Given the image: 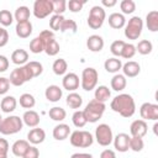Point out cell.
I'll return each instance as SVG.
<instances>
[{
	"instance_id": "obj_38",
	"label": "cell",
	"mask_w": 158,
	"mask_h": 158,
	"mask_svg": "<svg viewBox=\"0 0 158 158\" xmlns=\"http://www.w3.org/2000/svg\"><path fill=\"white\" fill-rule=\"evenodd\" d=\"M72 121H73V125H74L75 127H78V128L84 127V126L86 125V122H88L86 118H85V115H84V112H83L81 110H77V111L73 114Z\"/></svg>"
},
{
	"instance_id": "obj_12",
	"label": "cell",
	"mask_w": 158,
	"mask_h": 158,
	"mask_svg": "<svg viewBox=\"0 0 158 158\" xmlns=\"http://www.w3.org/2000/svg\"><path fill=\"white\" fill-rule=\"evenodd\" d=\"M130 132L132 137H141L143 138L148 132V126L144 120H135L130 126Z\"/></svg>"
},
{
	"instance_id": "obj_56",
	"label": "cell",
	"mask_w": 158,
	"mask_h": 158,
	"mask_svg": "<svg viewBox=\"0 0 158 158\" xmlns=\"http://www.w3.org/2000/svg\"><path fill=\"white\" fill-rule=\"evenodd\" d=\"M101 4L104 6H106V7H112V6H115L117 4V1L116 0H101Z\"/></svg>"
},
{
	"instance_id": "obj_26",
	"label": "cell",
	"mask_w": 158,
	"mask_h": 158,
	"mask_svg": "<svg viewBox=\"0 0 158 158\" xmlns=\"http://www.w3.org/2000/svg\"><path fill=\"white\" fill-rule=\"evenodd\" d=\"M146 25H147V28L151 32H157L158 31V11L152 10V11H149L147 14Z\"/></svg>"
},
{
	"instance_id": "obj_44",
	"label": "cell",
	"mask_w": 158,
	"mask_h": 158,
	"mask_svg": "<svg viewBox=\"0 0 158 158\" xmlns=\"http://www.w3.org/2000/svg\"><path fill=\"white\" fill-rule=\"evenodd\" d=\"M63 21H64L63 15H53V16L51 17V20H49V27H51V30H53V31H59V30H60V26H62V23H63Z\"/></svg>"
},
{
	"instance_id": "obj_34",
	"label": "cell",
	"mask_w": 158,
	"mask_h": 158,
	"mask_svg": "<svg viewBox=\"0 0 158 158\" xmlns=\"http://www.w3.org/2000/svg\"><path fill=\"white\" fill-rule=\"evenodd\" d=\"M48 115H49V117H51L53 121H58V122H60V121H63V120L65 118L67 112H65V110H64L63 107L54 106V107L49 109Z\"/></svg>"
},
{
	"instance_id": "obj_25",
	"label": "cell",
	"mask_w": 158,
	"mask_h": 158,
	"mask_svg": "<svg viewBox=\"0 0 158 158\" xmlns=\"http://www.w3.org/2000/svg\"><path fill=\"white\" fill-rule=\"evenodd\" d=\"M104 68L107 73H114V74H117L118 70L122 68V62L121 59L116 58V57H112V58H109L105 60L104 63Z\"/></svg>"
},
{
	"instance_id": "obj_35",
	"label": "cell",
	"mask_w": 158,
	"mask_h": 158,
	"mask_svg": "<svg viewBox=\"0 0 158 158\" xmlns=\"http://www.w3.org/2000/svg\"><path fill=\"white\" fill-rule=\"evenodd\" d=\"M59 49H60L59 43H58V42L54 40V37H53V38H49V40L46 42V46H44V52H46L48 56L53 57V56L58 54Z\"/></svg>"
},
{
	"instance_id": "obj_50",
	"label": "cell",
	"mask_w": 158,
	"mask_h": 158,
	"mask_svg": "<svg viewBox=\"0 0 158 158\" xmlns=\"http://www.w3.org/2000/svg\"><path fill=\"white\" fill-rule=\"evenodd\" d=\"M9 142L5 138H0V158H7Z\"/></svg>"
},
{
	"instance_id": "obj_19",
	"label": "cell",
	"mask_w": 158,
	"mask_h": 158,
	"mask_svg": "<svg viewBox=\"0 0 158 158\" xmlns=\"http://www.w3.org/2000/svg\"><path fill=\"white\" fill-rule=\"evenodd\" d=\"M44 95H46V99L48 101L57 102L63 96V91L58 85H49V86H47V89L44 91Z\"/></svg>"
},
{
	"instance_id": "obj_3",
	"label": "cell",
	"mask_w": 158,
	"mask_h": 158,
	"mask_svg": "<svg viewBox=\"0 0 158 158\" xmlns=\"http://www.w3.org/2000/svg\"><path fill=\"white\" fill-rule=\"evenodd\" d=\"M23 127V122L22 118L20 116L16 115H11L7 116L5 118L1 120L0 122V133L9 136V135H15L17 132H20Z\"/></svg>"
},
{
	"instance_id": "obj_52",
	"label": "cell",
	"mask_w": 158,
	"mask_h": 158,
	"mask_svg": "<svg viewBox=\"0 0 158 158\" xmlns=\"http://www.w3.org/2000/svg\"><path fill=\"white\" fill-rule=\"evenodd\" d=\"M9 42V32L5 28H1L0 31V47L6 46Z\"/></svg>"
},
{
	"instance_id": "obj_18",
	"label": "cell",
	"mask_w": 158,
	"mask_h": 158,
	"mask_svg": "<svg viewBox=\"0 0 158 158\" xmlns=\"http://www.w3.org/2000/svg\"><path fill=\"white\" fill-rule=\"evenodd\" d=\"M40 120H41V118H40V115H38L35 110H27V111H25V114L22 115V122H23L26 126L32 127V128H35V127L38 126Z\"/></svg>"
},
{
	"instance_id": "obj_7",
	"label": "cell",
	"mask_w": 158,
	"mask_h": 158,
	"mask_svg": "<svg viewBox=\"0 0 158 158\" xmlns=\"http://www.w3.org/2000/svg\"><path fill=\"white\" fill-rule=\"evenodd\" d=\"M98 79H99L98 70L95 68L88 67V68L83 69V72H81L80 85L85 91H90V90L95 89V86L98 84Z\"/></svg>"
},
{
	"instance_id": "obj_9",
	"label": "cell",
	"mask_w": 158,
	"mask_h": 158,
	"mask_svg": "<svg viewBox=\"0 0 158 158\" xmlns=\"http://www.w3.org/2000/svg\"><path fill=\"white\" fill-rule=\"evenodd\" d=\"M95 138H96V142L102 147H106V146L111 144L112 139H114L111 127L106 123H100L95 128Z\"/></svg>"
},
{
	"instance_id": "obj_22",
	"label": "cell",
	"mask_w": 158,
	"mask_h": 158,
	"mask_svg": "<svg viewBox=\"0 0 158 158\" xmlns=\"http://www.w3.org/2000/svg\"><path fill=\"white\" fill-rule=\"evenodd\" d=\"M52 135L57 141H63V139L68 138V136L70 135V127L67 123H58L53 128Z\"/></svg>"
},
{
	"instance_id": "obj_10",
	"label": "cell",
	"mask_w": 158,
	"mask_h": 158,
	"mask_svg": "<svg viewBox=\"0 0 158 158\" xmlns=\"http://www.w3.org/2000/svg\"><path fill=\"white\" fill-rule=\"evenodd\" d=\"M53 12L52 0H36L33 2V15L37 19H44Z\"/></svg>"
},
{
	"instance_id": "obj_53",
	"label": "cell",
	"mask_w": 158,
	"mask_h": 158,
	"mask_svg": "<svg viewBox=\"0 0 158 158\" xmlns=\"http://www.w3.org/2000/svg\"><path fill=\"white\" fill-rule=\"evenodd\" d=\"M7 68H9V59L5 56L0 54V73L6 72Z\"/></svg>"
},
{
	"instance_id": "obj_27",
	"label": "cell",
	"mask_w": 158,
	"mask_h": 158,
	"mask_svg": "<svg viewBox=\"0 0 158 158\" xmlns=\"http://www.w3.org/2000/svg\"><path fill=\"white\" fill-rule=\"evenodd\" d=\"M28 147H30L28 141H26V139H17V141L12 144L11 151H12L14 156H16V157H21V158H22V156L25 154V152L27 151Z\"/></svg>"
},
{
	"instance_id": "obj_36",
	"label": "cell",
	"mask_w": 158,
	"mask_h": 158,
	"mask_svg": "<svg viewBox=\"0 0 158 158\" xmlns=\"http://www.w3.org/2000/svg\"><path fill=\"white\" fill-rule=\"evenodd\" d=\"M20 105L23 107V109H28L31 110L35 105H36V99L32 94L30 93H25L20 96Z\"/></svg>"
},
{
	"instance_id": "obj_37",
	"label": "cell",
	"mask_w": 158,
	"mask_h": 158,
	"mask_svg": "<svg viewBox=\"0 0 158 158\" xmlns=\"http://www.w3.org/2000/svg\"><path fill=\"white\" fill-rule=\"evenodd\" d=\"M152 49H153V44H152V42L148 41V40H142V41H139L138 44L136 46V52H138V53L142 54V56L149 54V53L152 52Z\"/></svg>"
},
{
	"instance_id": "obj_49",
	"label": "cell",
	"mask_w": 158,
	"mask_h": 158,
	"mask_svg": "<svg viewBox=\"0 0 158 158\" xmlns=\"http://www.w3.org/2000/svg\"><path fill=\"white\" fill-rule=\"evenodd\" d=\"M22 158H40V151L36 146H30Z\"/></svg>"
},
{
	"instance_id": "obj_57",
	"label": "cell",
	"mask_w": 158,
	"mask_h": 158,
	"mask_svg": "<svg viewBox=\"0 0 158 158\" xmlns=\"http://www.w3.org/2000/svg\"><path fill=\"white\" fill-rule=\"evenodd\" d=\"M157 127H158V123L156 122V123H154V126H153V131H154V133H157Z\"/></svg>"
},
{
	"instance_id": "obj_5",
	"label": "cell",
	"mask_w": 158,
	"mask_h": 158,
	"mask_svg": "<svg viewBox=\"0 0 158 158\" xmlns=\"http://www.w3.org/2000/svg\"><path fill=\"white\" fill-rule=\"evenodd\" d=\"M70 144L78 148H88L93 144L94 137L89 131H73L69 137Z\"/></svg>"
},
{
	"instance_id": "obj_8",
	"label": "cell",
	"mask_w": 158,
	"mask_h": 158,
	"mask_svg": "<svg viewBox=\"0 0 158 158\" xmlns=\"http://www.w3.org/2000/svg\"><path fill=\"white\" fill-rule=\"evenodd\" d=\"M105 17H106V12L104 10L102 6H99V5H95L90 9L89 11V16H88V25L90 28L93 30H98L102 26L104 21H105Z\"/></svg>"
},
{
	"instance_id": "obj_14",
	"label": "cell",
	"mask_w": 158,
	"mask_h": 158,
	"mask_svg": "<svg viewBox=\"0 0 158 158\" xmlns=\"http://www.w3.org/2000/svg\"><path fill=\"white\" fill-rule=\"evenodd\" d=\"M79 77L75 73H67L64 74L63 79H62V85L65 90L68 91H74L79 88Z\"/></svg>"
},
{
	"instance_id": "obj_40",
	"label": "cell",
	"mask_w": 158,
	"mask_h": 158,
	"mask_svg": "<svg viewBox=\"0 0 158 158\" xmlns=\"http://www.w3.org/2000/svg\"><path fill=\"white\" fill-rule=\"evenodd\" d=\"M125 41H121V40H116L111 43L110 46V52L115 56V57H121V53H122V49L125 47Z\"/></svg>"
},
{
	"instance_id": "obj_24",
	"label": "cell",
	"mask_w": 158,
	"mask_h": 158,
	"mask_svg": "<svg viewBox=\"0 0 158 158\" xmlns=\"http://www.w3.org/2000/svg\"><path fill=\"white\" fill-rule=\"evenodd\" d=\"M15 31H16V35L20 38H27L32 33V23L30 21L19 22L15 27Z\"/></svg>"
},
{
	"instance_id": "obj_29",
	"label": "cell",
	"mask_w": 158,
	"mask_h": 158,
	"mask_svg": "<svg viewBox=\"0 0 158 158\" xmlns=\"http://www.w3.org/2000/svg\"><path fill=\"white\" fill-rule=\"evenodd\" d=\"M94 96H95V100H98V101L105 104V101H107V100L110 99L111 91H110V89H109L106 85H99V86L95 89Z\"/></svg>"
},
{
	"instance_id": "obj_11",
	"label": "cell",
	"mask_w": 158,
	"mask_h": 158,
	"mask_svg": "<svg viewBox=\"0 0 158 158\" xmlns=\"http://www.w3.org/2000/svg\"><path fill=\"white\" fill-rule=\"evenodd\" d=\"M139 115L142 120H158V105L152 102H144L139 107Z\"/></svg>"
},
{
	"instance_id": "obj_48",
	"label": "cell",
	"mask_w": 158,
	"mask_h": 158,
	"mask_svg": "<svg viewBox=\"0 0 158 158\" xmlns=\"http://www.w3.org/2000/svg\"><path fill=\"white\" fill-rule=\"evenodd\" d=\"M84 4H85V1H80V0H69V1L67 2V6H68L69 11H72V12H79V11L83 9Z\"/></svg>"
},
{
	"instance_id": "obj_28",
	"label": "cell",
	"mask_w": 158,
	"mask_h": 158,
	"mask_svg": "<svg viewBox=\"0 0 158 158\" xmlns=\"http://www.w3.org/2000/svg\"><path fill=\"white\" fill-rule=\"evenodd\" d=\"M111 88L112 90L115 91H122L126 85H127V80H126V77L123 74H115L111 79Z\"/></svg>"
},
{
	"instance_id": "obj_54",
	"label": "cell",
	"mask_w": 158,
	"mask_h": 158,
	"mask_svg": "<svg viewBox=\"0 0 158 158\" xmlns=\"http://www.w3.org/2000/svg\"><path fill=\"white\" fill-rule=\"evenodd\" d=\"M100 158H116V153L112 149H104L100 153Z\"/></svg>"
},
{
	"instance_id": "obj_42",
	"label": "cell",
	"mask_w": 158,
	"mask_h": 158,
	"mask_svg": "<svg viewBox=\"0 0 158 158\" xmlns=\"http://www.w3.org/2000/svg\"><path fill=\"white\" fill-rule=\"evenodd\" d=\"M27 65L33 75V78L36 77H40L43 72V65L40 63V62H36V60H31V62H27Z\"/></svg>"
},
{
	"instance_id": "obj_39",
	"label": "cell",
	"mask_w": 158,
	"mask_h": 158,
	"mask_svg": "<svg viewBox=\"0 0 158 158\" xmlns=\"http://www.w3.org/2000/svg\"><path fill=\"white\" fill-rule=\"evenodd\" d=\"M120 9L122 11V15H128L136 10V4L132 0H122L120 2Z\"/></svg>"
},
{
	"instance_id": "obj_21",
	"label": "cell",
	"mask_w": 158,
	"mask_h": 158,
	"mask_svg": "<svg viewBox=\"0 0 158 158\" xmlns=\"http://www.w3.org/2000/svg\"><path fill=\"white\" fill-rule=\"evenodd\" d=\"M109 25L111 28H115V30H120L122 27H125L126 25V19H125V15L120 14V12H112L110 16H109Z\"/></svg>"
},
{
	"instance_id": "obj_58",
	"label": "cell",
	"mask_w": 158,
	"mask_h": 158,
	"mask_svg": "<svg viewBox=\"0 0 158 158\" xmlns=\"http://www.w3.org/2000/svg\"><path fill=\"white\" fill-rule=\"evenodd\" d=\"M1 120H2V117H1V115H0V122H1Z\"/></svg>"
},
{
	"instance_id": "obj_46",
	"label": "cell",
	"mask_w": 158,
	"mask_h": 158,
	"mask_svg": "<svg viewBox=\"0 0 158 158\" xmlns=\"http://www.w3.org/2000/svg\"><path fill=\"white\" fill-rule=\"evenodd\" d=\"M59 31L60 32H68V31H70L72 33H74L77 31V22L74 20H70V19L69 20L64 19V21H63Z\"/></svg>"
},
{
	"instance_id": "obj_6",
	"label": "cell",
	"mask_w": 158,
	"mask_h": 158,
	"mask_svg": "<svg viewBox=\"0 0 158 158\" xmlns=\"http://www.w3.org/2000/svg\"><path fill=\"white\" fill-rule=\"evenodd\" d=\"M143 30V21L139 16H133L125 25V37L128 40H138Z\"/></svg>"
},
{
	"instance_id": "obj_45",
	"label": "cell",
	"mask_w": 158,
	"mask_h": 158,
	"mask_svg": "<svg viewBox=\"0 0 158 158\" xmlns=\"http://www.w3.org/2000/svg\"><path fill=\"white\" fill-rule=\"evenodd\" d=\"M136 54V46L132 43H125V47L122 49L121 57L125 59H131Z\"/></svg>"
},
{
	"instance_id": "obj_13",
	"label": "cell",
	"mask_w": 158,
	"mask_h": 158,
	"mask_svg": "<svg viewBox=\"0 0 158 158\" xmlns=\"http://www.w3.org/2000/svg\"><path fill=\"white\" fill-rule=\"evenodd\" d=\"M130 138H131V137H130L127 133H123V132L117 133V135L114 137V139H112L116 151L122 152V153H123V152H127V151L130 149Z\"/></svg>"
},
{
	"instance_id": "obj_59",
	"label": "cell",
	"mask_w": 158,
	"mask_h": 158,
	"mask_svg": "<svg viewBox=\"0 0 158 158\" xmlns=\"http://www.w3.org/2000/svg\"><path fill=\"white\" fill-rule=\"evenodd\" d=\"M1 28H2V27H0V31H1Z\"/></svg>"
},
{
	"instance_id": "obj_4",
	"label": "cell",
	"mask_w": 158,
	"mask_h": 158,
	"mask_svg": "<svg viewBox=\"0 0 158 158\" xmlns=\"http://www.w3.org/2000/svg\"><path fill=\"white\" fill-rule=\"evenodd\" d=\"M32 78H33V75H32L28 65L25 64V65H21L19 68H15L11 72L9 80H10V84H12L14 86H21L26 81H30Z\"/></svg>"
},
{
	"instance_id": "obj_15",
	"label": "cell",
	"mask_w": 158,
	"mask_h": 158,
	"mask_svg": "<svg viewBox=\"0 0 158 158\" xmlns=\"http://www.w3.org/2000/svg\"><path fill=\"white\" fill-rule=\"evenodd\" d=\"M122 72H123V75L127 77V78H135L141 72V65L135 62V60H128L127 63L122 64Z\"/></svg>"
},
{
	"instance_id": "obj_55",
	"label": "cell",
	"mask_w": 158,
	"mask_h": 158,
	"mask_svg": "<svg viewBox=\"0 0 158 158\" xmlns=\"http://www.w3.org/2000/svg\"><path fill=\"white\" fill-rule=\"evenodd\" d=\"M70 158H93L90 153H74L70 156Z\"/></svg>"
},
{
	"instance_id": "obj_43",
	"label": "cell",
	"mask_w": 158,
	"mask_h": 158,
	"mask_svg": "<svg viewBox=\"0 0 158 158\" xmlns=\"http://www.w3.org/2000/svg\"><path fill=\"white\" fill-rule=\"evenodd\" d=\"M144 147V142L141 137H131L130 138V149L133 152H141Z\"/></svg>"
},
{
	"instance_id": "obj_47",
	"label": "cell",
	"mask_w": 158,
	"mask_h": 158,
	"mask_svg": "<svg viewBox=\"0 0 158 158\" xmlns=\"http://www.w3.org/2000/svg\"><path fill=\"white\" fill-rule=\"evenodd\" d=\"M53 12L54 15H62L67 9V1L65 0H53Z\"/></svg>"
},
{
	"instance_id": "obj_2",
	"label": "cell",
	"mask_w": 158,
	"mask_h": 158,
	"mask_svg": "<svg viewBox=\"0 0 158 158\" xmlns=\"http://www.w3.org/2000/svg\"><path fill=\"white\" fill-rule=\"evenodd\" d=\"M105 109H106V106H105L104 102H100V101L93 99L86 104V106L83 110V112L85 115L86 121L94 123V122H98L101 118V116L105 112Z\"/></svg>"
},
{
	"instance_id": "obj_23",
	"label": "cell",
	"mask_w": 158,
	"mask_h": 158,
	"mask_svg": "<svg viewBox=\"0 0 158 158\" xmlns=\"http://www.w3.org/2000/svg\"><path fill=\"white\" fill-rule=\"evenodd\" d=\"M16 106H17V101H16V99H15L14 96L7 95V96H5L4 99H1L0 109H1L2 112H5V114H10V112L15 111Z\"/></svg>"
},
{
	"instance_id": "obj_17",
	"label": "cell",
	"mask_w": 158,
	"mask_h": 158,
	"mask_svg": "<svg viewBox=\"0 0 158 158\" xmlns=\"http://www.w3.org/2000/svg\"><path fill=\"white\" fill-rule=\"evenodd\" d=\"M86 47L90 52H100L104 48V40L99 35H91L86 40Z\"/></svg>"
},
{
	"instance_id": "obj_16",
	"label": "cell",
	"mask_w": 158,
	"mask_h": 158,
	"mask_svg": "<svg viewBox=\"0 0 158 158\" xmlns=\"http://www.w3.org/2000/svg\"><path fill=\"white\" fill-rule=\"evenodd\" d=\"M44 138H46V132L40 127H35V128L30 130V132L27 133V141H28V143H32L33 146L42 143L44 141Z\"/></svg>"
},
{
	"instance_id": "obj_32",
	"label": "cell",
	"mask_w": 158,
	"mask_h": 158,
	"mask_svg": "<svg viewBox=\"0 0 158 158\" xmlns=\"http://www.w3.org/2000/svg\"><path fill=\"white\" fill-rule=\"evenodd\" d=\"M30 15H31V11L27 6H19L16 10H15V14H14V19L19 22H25V21H28L30 19Z\"/></svg>"
},
{
	"instance_id": "obj_41",
	"label": "cell",
	"mask_w": 158,
	"mask_h": 158,
	"mask_svg": "<svg viewBox=\"0 0 158 158\" xmlns=\"http://www.w3.org/2000/svg\"><path fill=\"white\" fill-rule=\"evenodd\" d=\"M12 22H14V15L9 10H0V23L7 27Z\"/></svg>"
},
{
	"instance_id": "obj_30",
	"label": "cell",
	"mask_w": 158,
	"mask_h": 158,
	"mask_svg": "<svg viewBox=\"0 0 158 158\" xmlns=\"http://www.w3.org/2000/svg\"><path fill=\"white\" fill-rule=\"evenodd\" d=\"M46 42L41 36H37L35 37L31 42H30V51L35 54H38L41 52H44V46H46Z\"/></svg>"
},
{
	"instance_id": "obj_20",
	"label": "cell",
	"mask_w": 158,
	"mask_h": 158,
	"mask_svg": "<svg viewBox=\"0 0 158 158\" xmlns=\"http://www.w3.org/2000/svg\"><path fill=\"white\" fill-rule=\"evenodd\" d=\"M27 60H28V53L26 49H22V48H19V49H15L11 54V62L16 65H25L27 64Z\"/></svg>"
},
{
	"instance_id": "obj_51",
	"label": "cell",
	"mask_w": 158,
	"mask_h": 158,
	"mask_svg": "<svg viewBox=\"0 0 158 158\" xmlns=\"http://www.w3.org/2000/svg\"><path fill=\"white\" fill-rule=\"evenodd\" d=\"M9 88H10V80L7 78L1 77L0 78V95L6 94L7 90H9Z\"/></svg>"
},
{
	"instance_id": "obj_31",
	"label": "cell",
	"mask_w": 158,
	"mask_h": 158,
	"mask_svg": "<svg viewBox=\"0 0 158 158\" xmlns=\"http://www.w3.org/2000/svg\"><path fill=\"white\" fill-rule=\"evenodd\" d=\"M67 105L70 107V109H80L81 104H83V98L78 94V93H74L72 91L70 94H68L67 96V100H65Z\"/></svg>"
},
{
	"instance_id": "obj_33",
	"label": "cell",
	"mask_w": 158,
	"mask_h": 158,
	"mask_svg": "<svg viewBox=\"0 0 158 158\" xmlns=\"http://www.w3.org/2000/svg\"><path fill=\"white\" fill-rule=\"evenodd\" d=\"M52 69H53V73L56 75H63L67 73V69H68V63L65 59L63 58H59V59H56L53 62V65H52Z\"/></svg>"
},
{
	"instance_id": "obj_1",
	"label": "cell",
	"mask_w": 158,
	"mask_h": 158,
	"mask_svg": "<svg viewBox=\"0 0 158 158\" xmlns=\"http://www.w3.org/2000/svg\"><path fill=\"white\" fill-rule=\"evenodd\" d=\"M110 107L112 111L118 112L122 117H131L136 112V104L130 94H118L111 100Z\"/></svg>"
}]
</instances>
